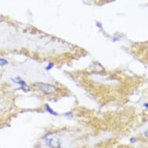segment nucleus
<instances>
[{
    "label": "nucleus",
    "mask_w": 148,
    "mask_h": 148,
    "mask_svg": "<svg viewBox=\"0 0 148 148\" xmlns=\"http://www.w3.org/2000/svg\"><path fill=\"white\" fill-rule=\"evenodd\" d=\"M35 87L40 91H43L44 93L48 94H55L57 91V88L53 85L48 84V83H44V82H37L35 84Z\"/></svg>",
    "instance_id": "f257e3e1"
},
{
    "label": "nucleus",
    "mask_w": 148,
    "mask_h": 148,
    "mask_svg": "<svg viewBox=\"0 0 148 148\" xmlns=\"http://www.w3.org/2000/svg\"><path fill=\"white\" fill-rule=\"evenodd\" d=\"M136 139L135 138V137H130V142L132 143H136Z\"/></svg>",
    "instance_id": "0eeeda50"
},
{
    "label": "nucleus",
    "mask_w": 148,
    "mask_h": 148,
    "mask_svg": "<svg viewBox=\"0 0 148 148\" xmlns=\"http://www.w3.org/2000/svg\"><path fill=\"white\" fill-rule=\"evenodd\" d=\"M143 135H144L145 137H148V128L143 132Z\"/></svg>",
    "instance_id": "6e6552de"
},
{
    "label": "nucleus",
    "mask_w": 148,
    "mask_h": 148,
    "mask_svg": "<svg viewBox=\"0 0 148 148\" xmlns=\"http://www.w3.org/2000/svg\"><path fill=\"white\" fill-rule=\"evenodd\" d=\"M44 108H45V110H46L47 113H49L50 115H52V116H57V113H56L54 109H52L51 107H50L48 104H46V105H45Z\"/></svg>",
    "instance_id": "20e7f679"
},
{
    "label": "nucleus",
    "mask_w": 148,
    "mask_h": 148,
    "mask_svg": "<svg viewBox=\"0 0 148 148\" xmlns=\"http://www.w3.org/2000/svg\"><path fill=\"white\" fill-rule=\"evenodd\" d=\"M45 145L49 148H61V141L58 138H55L54 136H47L44 139Z\"/></svg>",
    "instance_id": "f03ea898"
},
{
    "label": "nucleus",
    "mask_w": 148,
    "mask_h": 148,
    "mask_svg": "<svg viewBox=\"0 0 148 148\" xmlns=\"http://www.w3.org/2000/svg\"><path fill=\"white\" fill-rule=\"evenodd\" d=\"M54 66H55V64H54L53 62H49V64H47L45 69L47 70V71H49V70H50L51 68H54Z\"/></svg>",
    "instance_id": "423d86ee"
},
{
    "label": "nucleus",
    "mask_w": 148,
    "mask_h": 148,
    "mask_svg": "<svg viewBox=\"0 0 148 148\" xmlns=\"http://www.w3.org/2000/svg\"><path fill=\"white\" fill-rule=\"evenodd\" d=\"M143 106L148 109V102H145V103H143Z\"/></svg>",
    "instance_id": "1a4fd4ad"
},
{
    "label": "nucleus",
    "mask_w": 148,
    "mask_h": 148,
    "mask_svg": "<svg viewBox=\"0 0 148 148\" xmlns=\"http://www.w3.org/2000/svg\"><path fill=\"white\" fill-rule=\"evenodd\" d=\"M8 61L5 58H2V57H0V66H5L6 64H8Z\"/></svg>",
    "instance_id": "39448f33"
},
{
    "label": "nucleus",
    "mask_w": 148,
    "mask_h": 148,
    "mask_svg": "<svg viewBox=\"0 0 148 148\" xmlns=\"http://www.w3.org/2000/svg\"><path fill=\"white\" fill-rule=\"evenodd\" d=\"M12 82H15L16 84H18L19 85H20L21 89H23V91H28L30 90L29 87H28L27 84L25 82L24 80H23L22 78H20V77H16V78H11Z\"/></svg>",
    "instance_id": "7ed1b4c3"
}]
</instances>
